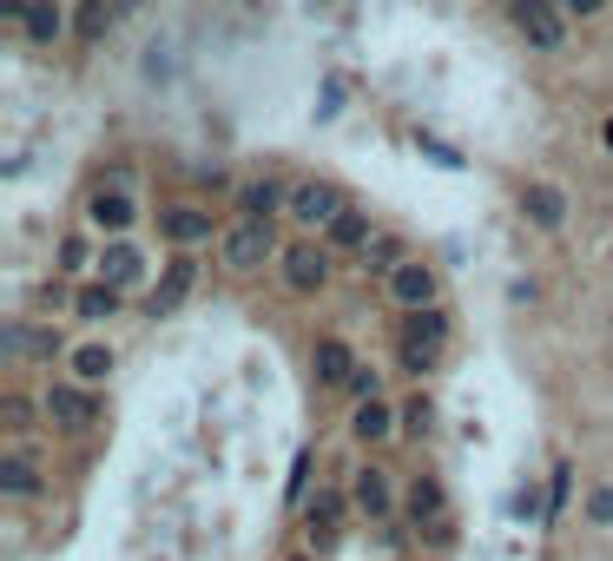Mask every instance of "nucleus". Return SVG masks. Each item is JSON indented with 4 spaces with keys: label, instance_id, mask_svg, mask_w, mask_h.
I'll return each mask as SVG.
<instances>
[{
    "label": "nucleus",
    "instance_id": "20e7f679",
    "mask_svg": "<svg viewBox=\"0 0 613 561\" xmlns=\"http://www.w3.org/2000/svg\"><path fill=\"white\" fill-rule=\"evenodd\" d=\"M403 515H409V528H416L422 541H435V548H443V541L456 535V528H449V489L435 483V475H416V483H409Z\"/></svg>",
    "mask_w": 613,
    "mask_h": 561
},
{
    "label": "nucleus",
    "instance_id": "423d86ee",
    "mask_svg": "<svg viewBox=\"0 0 613 561\" xmlns=\"http://www.w3.org/2000/svg\"><path fill=\"white\" fill-rule=\"evenodd\" d=\"M343 212H349V205H343V192H336L330 179H304V186H291V218H297L304 231H330Z\"/></svg>",
    "mask_w": 613,
    "mask_h": 561
},
{
    "label": "nucleus",
    "instance_id": "4468645a",
    "mask_svg": "<svg viewBox=\"0 0 613 561\" xmlns=\"http://www.w3.org/2000/svg\"><path fill=\"white\" fill-rule=\"evenodd\" d=\"M310 370H317V390H349V377H357L363 364H357V350H349L343 337H317Z\"/></svg>",
    "mask_w": 613,
    "mask_h": 561
},
{
    "label": "nucleus",
    "instance_id": "c85d7f7f",
    "mask_svg": "<svg viewBox=\"0 0 613 561\" xmlns=\"http://www.w3.org/2000/svg\"><path fill=\"white\" fill-rule=\"evenodd\" d=\"M429 423H435L429 396H409V404H403V436H429Z\"/></svg>",
    "mask_w": 613,
    "mask_h": 561
},
{
    "label": "nucleus",
    "instance_id": "a211bd4d",
    "mask_svg": "<svg viewBox=\"0 0 613 561\" xmlns=\"http://www.w3.org/2000/svg\"><path fill=\"white\" fill-rule=\"evenodd\" d=\"M396 430H403V410H389L383 396H370V404L349 410V436H357V443H383V436H396Z\"/></svg>",
    "mask_w": 613,
    "mask_h": 561
},
{
    "label": "nucleus",
    "instance_id": "f3484780",
    "mask_svg": "<svg viewBox=\"0 0 613 561\" xmlns=\"http://www.w3.org/2000/svg\"><path fill=\"white\" fill-rule=\"evenodd\" d=\"M100 278H106L113 291H132V284L145 278V252H139V245H126V238H113V245L100 252Z\"/></svg>",
    "mask_w": 613,
    "mask_h": 561
},
{
    "label": "nucleus",
    "instance_id": "6ab92c4d",
    "mask_svg": "<svg viewBox=\"0 0 613 561\" xmlns=\"http://www.w3.org/2000/svg\"><path fill=\"white\" fill-rule=\"evenodd\" d=\"M238 212L244 218H278V212H291V192L278 179H244L238 186Z\"/></svg>",
    "mask_w": 613,
    "mask_h": 561
},
{
    "label": "nucleus",
    "instance_id": "ddd939ff",
    "mask_svg": "<svg viewBox=\"0 0 613 561\" xmlns=\"http://www.w3.org/2000/svg\"><path fill=\"white\" fill-rule=\"evenodd\" d=\"M0 350L8 357H34V364H53L60 357V331H47V324H0Z\"/></svg>",
    "mask_w": 613,
    "mask_h": 561
},
{
    "label": "nucleus",
    "instance_id": "7c9ffc66",
    "mask_svg": "<svg viewBox=\"0 0 613 561\" xmlns=\"http://www.w3.org/2000/svg\"><path fill=\"white\" fill-rule=\"evenodd\" d=\"M567 489H574V469L561 462V469H554V483H548V522H554V515L567 509Z\"/></svg>",
    "mask_w": 613,
    "mask_h": 561
},
{
    "label": "nucleus",
    "instance_id": "f03ea898",
    "mask_svg": "<svg viewBox=\"0 0 613 561\" xmlns=\"http://www.w3.org/2000/svg\"><path fill=\"white\" fill-rule=\"evenodd\" d=\"M218 258H225V271H265L271 258H284L278 252V231H271V218H238V225H225L218 231Z\"/></svg>",
    "mask_w": 613,
    "mask_h": 561
},
{
    "label": "nucleus",
    "instance_id": "2eb2a0df",
    "mask_svg": "<svg viewBox=\"0 0 613 561\" xmlns=\"http://www.w3.org/2000/svg\"><path fill=\"white\" fill-rule=\"evenodd\" d=\"M349 502H357V515H370V522H389L396 515V489H389V475L370 462V469H357V483H349Z\"/></svg>",
    "mask_w": 613,
    "mask_h": 561
},
{
    "label": "nucleus",
    "instance_id": "f257e3e1",
    "mask_svg": "<svg viewBox=\"0 0 613 561\" xmlns=\"http://www.w3.org/2000/svg\"><path fill=\"white\" fill-rule=\"evenodd\" d=\"M449 350V310L429 304V310H403V331H396V357L409 377H429Z\"/></svg>",
    "mask_w": 613,
    "mask_h": 561
},
{
    "label": "nucleus",
    "instance_id": "4be33fe9",
    "mask_svg": "<svg viewBox=\"0 0 613 561\" xmlns=\"http://www.w3.org/2000/svg\"><path fill=\"white\" fill-rule=\"evenodd\" d=\"M343 509H357V502H343V496H330V489H317V502H304V522H310V541H330V535H336V522H343Z\"/></svg>",
    "mask_w": 613,
    "mask_h": 561
},
{
    "label": "nucleus",
    "instance_id": "473e14b6",
    "mask_svg": "<svg viewBox=\"0 0 613 561\" xmlns=\"http://www.w3.org/2000/svg\"><path fill=\"white\" fill-rule=\"evenodd\" d=\"M349 396H357V404H370V396H376V370H357V377H349Z\"/></svg>",
    "mask_w": 613,
    "mask_h": 561
},
{
    "label": "nucleus",
    "instance_id": "f704fd0d",
    "mask_svg": "<svg viewBox=\"0 0 613 561\" xmlns=\"http://www.w3.org/2000/svg\"><path fill=\"white\" fill-rule=\"evenodd\" d=\"M34 14V0H0V21H27Z\"/></svg>",
    "mask_w": 613,
    "mask_h": 561
},
{
    "label": "nucleus",
    "instance_id": "cd10ccee",
    "mask_svg": "<svg viewBox=\"0 0 613 561\" xmlns=\"http://www.w3.org/2000/svg\"><path fill=\"white\" fill-rule=\"evenodd\" d=\"M580 509H587V522H593V528H613V483H593Z\"/></svg>",
    "mask_w": 613,
    "mask_h": 561
},
{
    "label": "nucleus",
    "instance_id": "5701e85b",
    "mask_svg": "<svg viewBox=\"0 0 613 561\" xmlns=\"http://www.w3.org/2000/svg\"><path fill=\"white\" fill-rule=\"evenodd\" d=\"M323 238H330V252H370V238H376V231H370V212H343Z\"/></svg>",
    "mask_w": 613,
    "mask_h": 561
},
{
    "label": "nucleus",
    "instance_id": "0eeeda50",
    "mask_svg": "<svg viewBox=\"0 0 613 561\" xmlns=\"http://www.w3.org/2000/svg\"><path fill=\"white\" fill-rule=\"evenodd\" d=\"M192 284H199V265H192V252H179V258H165V271H158V284H152V297H145V317H171L186 297H192Z\"/></svg>",
    "mask_w": 613,
    "mask_h": 561
},
{
    "label": "nucleus",
    "instance_id": "6e6552de",
    "mask_svg": "<svg viewBox=\"0 0 613 561\" xmlns=\"http://www.w3.org/2000/svg\"><path fill=\"white\" fill-rule=\"evenodd\" d=\"M284 284L297 291V297H317L323 284H330V252L323 245H284Z\"/></svg>",
    "mask_w": 613,
    "mask_h": 561
},
{
    "label": "nucleus",
    "instance_id": "1a4fd4ad",
    "mask_svg": "<svg viewBox=\"0 0 613 561\" xmlns=\"http://www.w3.org/2000/svg\"><path fill=\"white\" fill-rule=\"evenodd\" d=\"M132 218H139V205H132V192H126V186H100L93 199H86V225L106 231V238H126V231H132Z\"/></svg>",
    "mask_w": 613,
    "mask_h": 561
},
{
    "label": "nucleus",
    "instance_id": "aec40b11",
    "mask_svg": "<svg viewBox=\"0 0 613 561\" xmlns=\"http://www.w3.org/2000/svg\"><path fill=\"white\" fill-rule=\"evenodd\" d=\"M21 34L47 53V47H60L66 40V14H60V0H34V14L21 21Z\"/></svg>",
    "mask_w": 613,
    "mask_h": 561
},
{
    "label": "nucleus",
    "instance_id": "7ed1b4c3",
    "mask_svg": "<svg viewBox=\"0 0 613 561\" xmlns=\"http://www.w3.org/2000/svg\"><path fill=\"white\" fill-rule=\"evenodd\" d=\"M40 417H47L60 436H86V430L106 417V404L93 396V383H53V390L40 396Z\"/></svg>",
    "mask_w": 613,
    "mask_h": 561
},
{
    "label": "nucleus",
    "instance_id": "72a5a7b5",
    "mask_svg": "<svg viewBox=\"0 0 613 561\" xmlns=\"http://www.w3.org/2000/svg\"><path fill=\"white\" fill-rule=\"evenodd\" d=\"M304 483H310V449H304V456H297V462H291V502H297V496H304Z\"/></svg>",
    "mask_w": 613,
    "mask_h": 561
},
{
    "label": "nucleus",
    "instance_id": "dca6fc26",
    "mask_svg": "<svg viewBox=\"0 0 613 561\" xmlns=\"http://www.w3.org/2000/svg\"><path fill=\"white\" fill-rule=\"evenodd\" d=\"M521 218H528L535 231H561L567 225V192L548 186V179H535L528 192H521Z\"/></svg>",
    "mask_w": 613,
    "mask_h": 561
},
{
    "label": "nucleus",
    "instance_id": "412c9836",
    "mask_svg": "<svg viewBox=\"0 0 613 561\" xmlns=\"http://www.w3.org/2000/svg\"><path fill=\"white\" fill-rule=\"evenodd\" d=\"M113 21H119V0H79V8H73V40L93 47V40H106Z\"/></svg>",
    "mask_w": 613,
    "mask_h": 561
},
{
    "label": "nucleus",
    "instance_id": "393cba45",
    "mask_svg": "<svg viewBox=\"0 0 613 561\" xmlns=\"http://www.w3.org/2000/svg\"><path fill=\"white\" fill-rule=\"evenodd\" d=\"M73 310H79V317H86V324H106V317H113V310H119V291H113V284H106V278H93V284H86V291H79V297H73Z\"/></svg>",
    "mask_w": 613,
    "mask_h": 561
},
{
    "label": "nucleus",
    "instance_id": "9b49d317",
    "mask_svg": "<svg viewBox=\"0 0 613 561\" xmlns=\"http://www.w3.org/2000/svg\"><path fill=\"white\" fill-rule=\"evenodd\" d=\"M383 284H389L396 310H429V304H435V271H429L422 258H403V265L383 278Z\"/></svg>",
    "mask_w": 613,
    "mask_h": 561
},
{
    "label": "nucleus",
    "instance_id": "a878e982",
    "mask_svg": "<svg viewBox=\"0 0 613 561\" xmlns=\"http://www.w3.org/2000/svg\"><path fill=\"white\" fill-rule=\"evenodd\" d=\"M363 265H370V271H383V278H389V271H396V265H403V238H370V252H363Z\"/></svg>",
    "mask_w": 613,
    "mask_h": 561
},
{
    "label": "nucleus",
    "instance_id": "b1692460",
    "mask_svg": "<svg viewBox=\"0 0 613 561\" xmlns=\"http://www.w3.org/2000/svg\"><path fill=\"white\" fill-rule=\"evenodd\" d=\"M113 377V344H73V383H106Z\"/></svg>",
    "mask_w": 613,
    "mask_h": 561
},
{
    "label": "nucleus",
    "instance_id": "e433bc0d",
    "mask_svg": "<svg viewBox=\"0 0 613 561\" xmlns=\"http://www.w3.org/2000/svg\"><path fill=\"white\" fill-rule=\"evenodd\" d=\"M600 139H606V152H613V119H606V126H600Z\"/></svg>",
    "mask_w": 613,
    "mask_h": 561
},
{
    "label": "nucleus",
    "instance_id": "9d476101",
    "mask_svg": "<svg viewBox=\"0 0 613 561\" xmlns=\"http://www.w3.org/2000/svg\"><path fill=\"white\" fill-rule=\"evenodd\" d=\"M212 212L205 205H165L158 212V238H171V245H179V252H192V245H212Z\"/></svg>",
    "mask_w": 613,
    "mask_h": 561
},
{
    "label": "nucleus",
    "instance_id": "f8f14e48",
    "mask_svg": "<svg viewBox=\"0 0 613 561\" xmlns=\"http://www.w3.org/2000/svg\"><path fill=\"white\" fill-rule=\"evenodd\" d=\"M40 489H47V475H40L34 449H8V456H0V496H8V502H34Z\"/></svg>",
    "mask_w": 613,
    "mask_h": 561
},
{
    "label": "nucleus",
    "instance_id": "c756f323",
    "mask_svg": "<svg viewBox=\"0 0 613 561\" xmlns=\"http://www.w3.org/2000/svg\"><path fill=\"white\" fill-rule=\"evenodd\" d=\"M86 258H93V245L73 231V238H60V271H86Z\"/></svg>",
    "mask_w": 613,
    "mask_h": 561
},
{
    "label": "nucleus",
    "instance_id": "39448f33",
    "mask_svg": "<svg viewBox=\"0 0 613 561\" xmlns=\"http://www.w3.org/2000/svg\"><path fill=\"white\" fill-rule=\"evenodd\" d=\"M514 27L535 53H561L567 47V8L561 0H514Z\"/></svg>",
    "mask_w": 613,
    "mask_h": 561
},
{
    "label": "nucleus",
    "instance_id": "2f4dec72",
    "mask_svg": "<svg viewBox=\"0 0 613 561\" xmlns=\"http://www.w3.org/2000/svg\"><path fill=\"white\" fill-rule=\"evenodd\" d=\"M34 423V396H8V430H27Z\"/></svg>",
    "mask_w": 613,
    "mask_h": 561
},
{
    "label": "nucleus",
    "instance_id": "c9c22d12",
    "mask_svg": "<svg viewBox=\"0 0 613 561\" xmlns=\"http://www.w3.org/2000/svg\"><path fill=\"white\" fill-rule=\"evenodd\" d=\"M561 8H567V14H580V21H593V14L606 8V0H561Z\"/></svg>",
    "mask_w": 613,
    "mask_h": 561
},
{
    "label": "nucleus",
    "instance_id": "bb28decb",
    "mask_svg": "<svg viewBox=\"0 0 613 561\" xmlns=\"http://www.w3.org/2000/svg\"><path fill=\"white\" fill-rule=\"evenodd\" d=\"M508 515H514V522H548L541 489H535V483H521V489H514V502H508Z\"/></svg>",
    "mask_w": 613,
    "mask_h": 561
}]
</instances>
